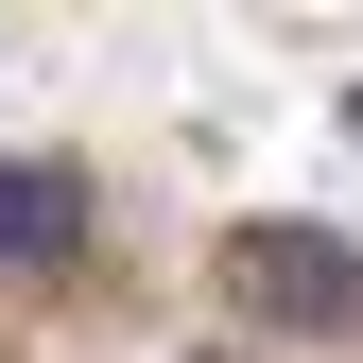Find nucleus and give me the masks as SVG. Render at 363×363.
Listing matches in <instances>:
<instances>
[{
	"label": "nucleus",
	"mask_w": 363,
	"mask_h": 363,
	"mask_svg": "<svg viewBox=\"0 0 363 363\" xmlns=\"http://www.w3.org/2000/svg\"><path fill=\"white\" fill-rule=\"evenodd\" d=\"M225 294L259 329H363V242H329V225H242L225 242Z\"/></svg>",
	"instance_id": "obj_1"
},
{
	"label": "nucleus",
	"mask_w": 363,
	"mask_h": 363,
	"mask_svg": "<svg viewBox=\"0 0 363 363\" xmlns=\"http://www.w3.org/2000/svg\"><path fill=\"white\" fill-rule=\"evenodd\" d=\"M69 259H86V173L0 156V277H69Z\"/></svg>",
	"instance_id": "obj_2"
}]
</instances>
